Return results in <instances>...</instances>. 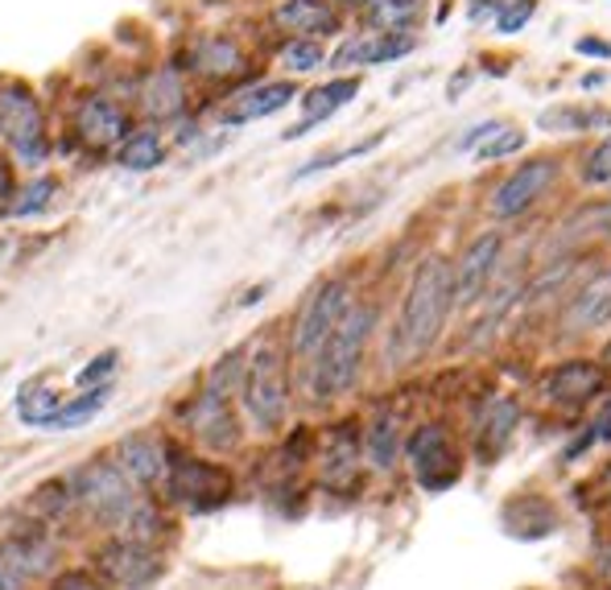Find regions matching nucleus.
I'll return each mask as SVG.
<instances>
[{
	"instance_id": "obj_1",
	"label": "nucleus",
	"mask_w": 611,
	"mask_h": 590,
	"mask_svg": "<svg viewBox=\"0 0 611 590\" xmlns=\"http://www.w3.org/2000/svg\"><path fill=\"white\" fill-rule=\"evenodd\" d=\"M244 371V343L220 351L211 364H207L195 385L186 388L183 397L169 409V434L186 442L190 450H203L215 459L240 462L252 450V438L240 422V409H236V388H240Z\"/></svg>"
},
{
	"instance_id": "obj_2",
	"label": "nucleus",
	"mask_w": 611,
	"mask_h": 590,
	"mask_svg": "<svg viewBox=\"0 0 611 590\" xmlns=\"http://www.w3.org/2000/svg\"><path fill=\"white\" fill-rule=\"evenodd\" d=\"M380 302L376 297H355L348 314L334 322L327 343L315 351L306 368H297V405L306 409H334L348 401L355 388L364 385L372 343L380 334Z\"/></svg>"
},
{
	"instance_id": "obj_3",
	"label": "nucleus",
	"mask_w": 611,
	"mask_h": 590,
	"mask_svg": "<svg viewBox=\"0 0 611 590\" xmlns=\"http://www.w3.org/2000/svg\"><path fill=\"white\" fill-rule=\"evenodd\" d=\"M236 409L252 446L281 438L297 413V376L281 331H260L244 343V371L236 388Z\"/></svg>"
},
{
	"instance_id": "obj_4",
	"label": "nucleus",
	"mask_w": 611,
	"mask_h": 590,
	"mask_svg": "<svg viewBox=\"0 0 611 590\" xmlns=\"http://www.w3.org/2000/svg\"><path fill=\"white\" fill-rule=\"evenodd\" d=\"M455 278H450V260L446 257H422L413 278H409L397 318L385 331L389 343V368H409L422 364L430 351L443 343L446 327L455 318Z\"/></svg>"
},
{
	"instance_id": "obj_5",
	"label": "nucleus",
	"mask_w": 611,
	"mask_h": 590,
	"mask_svg": "<svg viewBox=\"0 0 611 590\" xmlns=\"http://www.w3.org/2000/svg\"><path fill=\"white\" fill-rule=\"evenodd\" d=\"M244 487H248V480L232 459H215V455L178 442L169 455L166 480L157 487V499L183 520H207L220 517L223 508H232L244 496Z\"/></svg>"
},
{
	"instance_id": "obj_6",
	"label": "nucleus",
	"mask_w": 611,
	"mask_h": 590,
	"mask_svg": "<svg viewBox=\"0 0 611 590\" xmlns=\"http://www.w3.org/2000/svg\"><path fill=\"white\" fill-rule=\"evenodd\" d=\"M0 149L25 174L50 169L55 162V125L50 108L30 79L0 74Z\"/></svg>"
},
{
	"instance_id": "obj_7",
	"label": "nucleus",
	"mask_w": 611,
	"mask_h": 590,
	"mask_svg": "<svg viewBox=\"0 0 611 590\" xmlns=\"http://www.w3.org/2000/svg\"><path fill=\"white\" fill-rule=\"evenodd\" d=\"M62 116L67 125L55 132V157H111L137 125L129 99L108 87H83Z\"/></svg>"
},
{
	"instance_id": "obj_8",
	"label": "nucleus",
	"mask_w": 611,
	"mask_h": 590,
	"mask_svg": "<svg viewBox=\"0 0 611 590\" xmlns=\"http://www.w3.org/2000/svg\"><path fill=\"white\" fill-rule=\"evenodd\" d=\"M174 67L190 79V87H207V92L223 95L260 79L252 50L244 46L240 34H227V30H195L190 37H183Z\"/></svg>"
},
{
	"instance_id": "obj_9",
	"label": "nucleus",
	"mask_w": 611,
	"mask_h": 590,
	"mask_svg": "<svg viewBox=\"0 0 611 590\" xmlns=\"http://www.w3.org/2000/svg\"><path fill=\"white\" fill-rule=\"evenodd\" d=\"M62 480H67L74 499V524L87 529L92 536L111 533V524L137 496V487L120 475V467L108 459V450H95L83 462L67 467Z\"/></svg>"
},
{
	"instance_id": "obj_10",
	"label": "nucleus",
	"mask_w": 611,
	"mask_h": 590,
	"mask_svg": "<svg viewBox=\"0 0 611 590\" xmlns=\"http://www.w3.org/2000/svg\"><path fill=\"white\" fill-rule=\"evenodd\" d=\"M310 487L339 499H352L368 487V467H364V446H360V413H339L318 429Z\"/></svg>"
},
{
	"instance_id": "obj_11",
	"label": "nucleus",
	"mask_w": 611,
	"mask_h": 590,
	"mask_svg": "<svg viewBox=\"0 0 611 590\" xmlns=\"http://www.w3.org/2000/svg\"><path fill=\"white\" fill-rule=\"evenodd\" d=\"M467 446L446 422L430 417L406 429V450H401V467L409 480L418 483L426 496H443L450 487H459L467 475Z\"/></svg>"
},
{
	"instance_id": "obj_12",
	"label": "nucleus",
	"mask_w": 611,
	"mask_h": 590,
	"mask_svg": "<svg viewBox=\"0 0 611 590\" xmlns=\"http://www.w3.org/2000/svg\"><path fill=\"white\" fill-rule=\"evenodd\" d=\"M355 297L360 294H355V281L348 273H331V278H322L318 285L306 290V297L297 302V310L290 314V322L281 331L285 351L294 359V371L315 359V351L327 343V334L334 331V322L348 314Z\"/></svg>"
},
{
	"instance_id": "obj_13",
	"label": "nucleus",
	"mask_w": 611,
	"mask_h": 590,
	"mask_svg": "<svg viewBox=\"0 0 611 590\" xmlns=\"http://www.w3.org/2000/svg\"><path fill=\"white\" fill-rule=\"evenodd\" d=\"M83 562L92 566L111 590H153L166 582L174 550H153L141 541H125V536H92Z\"/></svg>"
},
{
	"instance_id": "obj_14",
	"label": "nucleus",
	"mask_w": 611,
	"mask_h": 590,
	"mask_svg": "<svg viewBox=\"0 0 611 590\" xmlns=\"http://www.w3.org/2000/svg\"><path fill=\"white\" fill-rule=\"evenodd\" d=\"M129 108L141 125H153V129L166 132L174 120L199 111V104L190 99V79L174 67V58H166V62H153V67H145L132 79Z\"/></svg>"
},
{
	"instance_id": "obj_15",
	"label": "nucleus",
	"mask_w": 611,
	"mask_h": 590,
	"mask_svg": "<svg viewBox=\"0 0 611 590\" xmlns=\"http://www.w3.org/2000/svg\"><path fill=\"white\" fill-rule=\"evenodd\" d=\"M174 446L178 438L169 434L166 425H141V429H129V434H120L108 450V459L120 467V475L137 487V492H149V496H157V487L166 480V467H169V455H174Z\"/></svg>"
},
{
	"instance_id": "obj_16",
	"label": "nucleus",
	"mask_w": 611,
	"mask_h": 590,
	"mask_svg": "<svg viewBox=\"0 0 611 590\" xmlns=\"http://www.w3.org/2000/svg\"><path fill=\"white\" fill-rule=\"evenodd\" d=\"M557 174H562V162H557L554 153H541V157L520 162L513 174H504L501 182L487 190V215L496 223H513L520 215H529L554 190Z\"/></svg>"
},
{
	"instance_id": "obj_17",
	"label": "nucleus",
	"mask_w": 611,
	"mask_h": 590,
	"mask_svg": "<svg viewBox=\"0 0 611 590\" xmlns=\"http://www.w3.org/2000/svg\"><path fill=\"white\" fill-rule=\"evenodd\" d=\"M520 397L513 392H487L467 425V459H475L480 467H496L508 455V446L520 429Z\"/></svg>"
},
{
	"instance_id": "obj_18",
	"label": "nucleus",
	"mask_w": 611,
	"mask_h": 590,
	"mask_svg": "<svg viewBox=\"0 0 611 590\" xmlns=\"http://www.w3.org/2000/svg\"><path fill=\"white\" fill-rule=\"evenodd\" d=\"M0 557H4L30 587L46 582L58 566H67V550H62L58 529H50V524H42V520H34V517H25L21 524H13L9 533L0 536Z\"/></svg>"
},
{
	"instance_id": "obj_19",
	"label": "nucleus",
	"mask_w": 611,
	"mask_h": 590,
	"mask_svg": "<svg viewBox=\"0 0 611 590\" xmlns=\"http://www.w3.org/2000/svg\"><path fill=\"white\" fill-rule=\"evenodd\" d=\"M297 79H252V83H244L236 92L220 95V104H215V120H220V129H244V125H257V120H269V116H278L285 111L290 104H297Z\"/></svg>"
},
{
	"instance_id": "obj_20",
	"label": "nucleus",
	"mask_w": 611,
	"mask_h": 590,
	"mask_svg": "<svg viewBox=\"0 0 611 590\" xmlns=\"http://www.w3.org/2000/svg\"><path fill=\"white\" fill-rule=\"evenodd\" d=\"M504 257V232H480L463 244V252L450 260V278H455V310H475L492 281L501 273Z\"/></svg>"
},
{
	"instance_id": "obj_21",
	"label": "nucleus",
	"mask_w": 611,
	"mask_h": 590,
	"mask_svg": "<svg viewBox=\"0 0 611 590\" xmlns=\"http://www.w3.org/2000/svg\"><path fill=\"white\" fill-rule=\"evenodd\" d=\"M611 371L591 355H571L538 380V397L554 409H583L608 392Z\"/></svg>"
},
{
	"instance_id": "obj_22",
	"label": "nucleus",
	"mask_w": 611,
	"mask_h": 590,
	"mask_svg": "<svg viewBox=\"0 0 611 590\" xmlns=\"http://www.w3.org/2000/svg\"><path fill=\"white\" fill-rule=\"evenodd\" d=\"M409 417L401 405L380 401L368 417H360V446H364V467L368 475H392L401 467V450H406Z\"/></svg>"
},
{
	"instance_id": "obj_23",
	"label": "nucleus",
	"mask_w": 611,
	"mask_h": 590,
	"mask_svg": "<svg viewBox=\"0 0 611 590\" xmlns=\"http://www.w3.org/2000/svg\"><path fill=\"white\" fill-rule=\"evenodd\" d=\"M104 536H125V541H141V545H153V550H174L178 536H183V517L169 512L166 504L149 492H137L132 504L120 512V520L111 524V533Z\"/></svg>"
},
{
	"instance_id": "obj_24",
	"label": "nucleus",
	"mask_w": 611,
	"mask_h": 590,
	"mask_svg": "<svg viewBox=\"0 0 611 590\" xmlns=\"http://www.w3.org/2000/svg\"><path fill=\"white\" fill-rule=\"evenodd\" d=\"M418 50V37L413 34H376V30H360V34H348L331 55H327V67H334L339 74L348 71H364V67H389V62H401Z\"/></svg>"
},
{
	"instance_id": "obj_25",
	"label": "nucleus",
	"mask_w": 611,
	"mask_h": 590,
	"mask_svg": "<svg viewBox=\"0 0 611 590\" xmlns=\"http://www.w3.org/2000/svg\"><path fill=\"white\" fill-rule=\"evenodd\" d=\"M355 95H360V74H334L327 83H318V87H306V92L297 95V108H302V120L290 125V129L281 132V141H302L310 129L318 125H327L334 111H343L352 104Z\"/></svg>"
},
{
	"instance_id": "obj_26",
	"label": "nucleus",
	"mask_w": 611,
	"mask_h": 590,
	"mask_svg": "<svg viewBox=\"0 0 611 590\" xmlns=\"http://www.w3.org/2000/svg\"><path fill=\"white\" fill-rule=\"evenodd\" d=\"M273 30L281 37H339L343 34V9H334L331 0H278L273 4Z\"/></svg>"
},
{
	"instance_id": "obj_27",
	"label": "nucleus",
	"mask_w": 611,
	"mask_h": 590,
	"mask_svg": "<svg viewBox=\"0 0 611 590\" xmlns=\"http://www.w3.org/2000/svg\"><path fill=\"white\" fill-rule=\"evenodd\" d=\"M501 529L513 541H545L562 529V512L550 496L538 492H517L501 504Z\"/></svg>"
},
{
	"instance_id": "obj_28",
	"label": "nucleus",
	"mask_w": 611,
	"mask_h": 590,
	"mask_svg": "<svg viewBox=\"0 0 611 590\" xmlns=\"http://www.w3.org/2000/svg\"><path fill=\"white\" fill-rule=\"evenodd\" d=\"M611 322V264L599 269L591 278L578 285V294L566 297V310H562V331L566 334H587L595 327H608Z\"/></svg>"
},
{
	"instance_id": "obj_29",
	"label": "nucleus",
	"mask_w": 611,
	"mask_h": 590,
	"mask_svg": "<svg viewBox=\"0 0 611 590\" xmlns=\"http://www.w3.org/2000/svg\"><path fill=\"white\" fill-rule=\"evenodd\" d=\"M174 149H169L166 132L153 129V125H132V132L120 141V149L111 153V162L125 169V174H157L162 166H169Z\"/></svg>"
},
{
	"instance_id": "obj_30",
	"label": "nucleus",
	"mask_w": 611,
	"mask_h": 590,
	"mask_svg": "<svg viewBox=\"0 0 611 590\" xmlns=\"http://www.w3.org/2000/svg\"><path fill=\"white\" fill-rule=\"evenodd\" d=\"M62 190H67L62 174H55V169H37V174H30L25 182H17V190H13V199H9V206H4L0 220L4 223L42 220L46 211H55L58 206Z\"/></svg>"
},
{
	"instance_id": "obj_31",
	"label": "nucleus",
	"mask_w": 611,
	"mask_h": 590,
	"mask_svg": "<svg viewBox=\"0 0 611 590\" xmlns=\"http://www.w3.org/2000/svg\"><path fill=\"white\" fill-rule=\"evenodd\" d=\"M67 385H50V376H34V380H25L17 388V397H13V413H17V422L25 429H50L55 422V413L62 409L67 401Z\"/></svg>"
},
{
	"instance_id": "obj_32",
	"label": "nucleus",
	"mask_w": 611,
	"mask_h": 590,
	"mask_svg": "<svg viewBox=\"0 0 611 590\" xmlns=\"http://www.w3.org/2000/svg\"><path fill=\"white\" fill-rule=\"evenodd\" d=\"M111 397H116V385L71 388L67 401H62V409L55 413V422H50V434H74V429L92 425L95 417L111 405Z\"/></svg>"
},
{
	"instance_id": "obj_33",
	"label": "nucleus",
	"mask_w": 611,
	"mask_h": 590,
	"mask_svg": "<svg viewBox=\"0 0 611 590\" xmlns=\"http://www.w3.org/2000/svg\"><path fill=\"white\" fill-rule=\"evenodd\" d=\"M422 21V0H372L360 9V25L376 34H413Z\"/></svg>"
},
{
	"instance_id": "obj_34",
	"label": "nucleus",
	"mask_w": 611,
	"mask_h": 590,
	"mask_svg": "<svg viewBox=\"0 0 611 590\" xmlns=\"http://www.w3.org/2000/svg\"><path fill=\"white\" fill-rule=\"evenodd\" d=\"M278 67L285 71V79L297 74H315L327 67V46L318 37H281L278 46Z\"/></svg>"
},
{
	"instance_id": "obj_35",
	"label": "nucleus",
	"mask_w": 611,
	"mask_h": 590,
	"mask_svg": "<svg viewBox=\"0 0 611 590\" xmlns=\"http://www.w3.org/2000/svg\"><path fill=\"white\" fill-rule=\"evenodd\" d=\"M611 125L608 111H587L575 108V104H562V108H550L538 116V129L545 132H587V129H603Z\"/></svg>"
},
{
	"instance_id": "obj_36",
	"label": "nucleus",
	"mask_w": 611,
	"mask_h": 590,
	"mask_svg": "<svg viewBox=\"0 0 611 590\" xmlns=\"http://www.w3.org/2000/svg\"><path fill=\"white\" fill-rule=\"evenodd\" d=\"M380 141H385V132H376V137H368V141H355V145L327 149V153H318V157H310L306 166L294 169V182H306V178H315V174H327V169L343 166V162H352V157H364V153H372Z\"/></svg>"
},
{
	"instance_id": "obj_37",
	"label": "nucleus",
	"mask_w": 611,
	"mask_h": 590,
	"mask_svg": "<svg viewBox=\"0 0 611 590\" xmlns=\"http://www.w3.org/2000/svg\"><path fill=\"white\" fill-rule=\"evenodd\" d=\"M120 359H125V351H120V347H104V351H95V355H92V359H87V364H83V368H74L71 388L116 385V371H120Z\"/></svg>"
},
{
	"instance_id": "obj_38",
	"label": "nucleus",
	"mask_w": 611,
	"mask_h": 590,
	"mask_svg": "<svg viewBox=\"0 0 611 590\" xmlns=\"http://www.w3.org/2000/svg\"><path fill=\"white\" fill-rule=\"evenodd\" d=\"M525 145H529V137H525L520 129H513V125H504V120H501V129L487 132L480 145L471 149V157H475V162H504V157H513V153H520Z\"/></svg>"
},
{
	"instance_id": "obj_39",
	"label": "nucleus",
	"mask_w": 611,
	"mask_h": 590,
	"mask_svg": "<svg viewBox=\"0 0 611 590\" xmlns=\"http://www.w3.org/2000/svg\"><path fill=\"white\" fill-rule=\"evenodd\" d=\"M34 590H111V587L87 566V562H67V566H58L46 582H37Z\"/></svg>"
},
{
	"instance_id": "obj_40",
	"label": "nucleus",
	"mask_w": 611,
	"mask_h": 590,
	"mask_svg": "<svg viewBox=\"0 0 611 590\" xmlns=\"http://www.w3.org/2000/svg\"><path fill=\"white\" fill-rule=\"evenodd\" d=\"M578 182L583 186H611V137H603L599 145L583 157L578 166Z\"/></svg>"
},
{
	"instance_id": "obj_41",
	"label": "nucleus",
	"mask_w": 611,
	"mask_h": 590,
	"mask_svg": "<svg viewBox=\"0 0 611 590\" xmlns=\"http://www.w3.org/2000/svg\"><path fill=\"white\" fill-rule=\"evenodd\" d=\"M533 13H538V0H504L501 13L492 17V25H496V34L501 37H513L533 21Z\"/></svg>"
},
{
	"instance_id": "obj_42",
	"label": "nucleus",
	"mask_w": 611,
	"mask_h": 590,
	"mask_svg": "<svg viewBox=\"0 0 611 590\" xmlns=\"http://www.w3.org/2000/svg\"><path fill=\"white\" fill-rule=\"evenodd\" d=\"M17 182H21V169L13 166V157L0 149V215H4V206H9V199H13Z\"/></svg>"
},
{
	"instance_id": "obj_43",
	"label": "nucleus",
	"mask_w": 611,
	"mask_h": 590,
	"mask_svg": "<svg viewBox=\"0 0 611 590\" xmlns=\"http://www.w3.org/2000/svg\"><path fill=\"white\" fill-rule=\"evenodd\" d=\"M591 434L595 442H611V392H603V405L591 417Z\"/></svg>"
},
{
	"instance_id": "obj_44",
	"label": "nucleus",
	"mask_w": 611,
	"mask_h": 590,
	"mask_svg": "<svg viewBox=\"0 0 611 590\" xmlns=\"http://www.w3.org/2000/svg\"><path fill=\"white\" fill-rule=\"evenodd\" d=\"M595 446V434H591V425H583V434H575L571 442H566V450H562V462H575V459H583L587 450Z\"/></svg>"
},
{
	"instance_id": "obj_45",
	"label": "nucleus",
	"mask_w": 611,
	"mask_h": 590,
	"mask_svg": "<svg viewBox=\"0 0 611 590\" xmlns=\"http://www.w3.org/2000/svg\"><path fill=\"white\" fill-rule=\"evenodd\" d=\"M504 0H471V9H467V17H471V25H483V21H492L496 13H501Z\"/></svg>"
},
{
	"instance_id": "obj_46",
	"label": "nucleus",
	"mask_w": 611,
	"mask_h": 590,
	"mask_svg": "<svg viewBox=\"0 0 611 590\" xmlns=\"http://www.w3.org/2000/svg\"><path fill=\"white\" fill-rule=\"evenodd\" d=\"M496 129H501V120H483V125H475V129H467V137L459 141V153H471L487 132H496Z\"/></svg>"
},
{
	"instance_id": "obj_47",
	"label": "nucleus",
	"mask_w": 611,
	"mask_h": 590,
	"mask_svg": "<svg viewBox=\"0 0 611 590\" xmlns=\"http://www.w3.org/2000/svg\"><path fill=\"white\" fill-rule=\"evenodd\" d=\"M575 50L583 58H611V42H599V37H578Z\"/></svg>"
},
{
	"instance_id": "obj_48",
	"label": "nucleus",
	"mask_w": 611,
	"mask_h": 590,
	"mask_svg": "<svg viewBox=\"0 0 611 590\" xmlns=\"http://www.w3.org/2000/svg\"><path fill=\"white\" fill-rule=\"evenodd\" d=\"M595 574H599V578H603V587L611 590V536L599 545V550H595Z\"/></svg>"
},
{
	"instance_id": "obj_49",
	"label": "nucleus",
	"mask_w": 611,
	"mask_h": 590,
	"mask_svg": "<svg viewBox=\"0 0 611 590\" xmlns=\"http://www.w3.org/2000/svg\"><path fill=\"white\" fill-rule=\"evenodd\" d=\"M0 590H34V587H30V582H25V578L13 570L4 557H0Z\"/></svg>"
},
{
	"instance_id": "obj_50",
	"label": "nucleus",
	"mask_w": 611,
	"mask_h": 590,
	"mask_svg": "<svg viewBox=\"0 0 611 590\" xmlns=\"http://www.w3.org/2000/svg\"><path fill=\"white\" fill-rule=\"evenodd\" d=\"M269 294V281H265V285H252V290H248V294L240 297V310H248V306H257L260 297Z\"/></svg>"
},
{
	"instance_id": "obj_51",
	"label": "nucleus",
	"mask_w": 611,
	"mask_h": 590,
	"mask_svg": "<svg viewBox=\"0 0 611 590\" xmlns=\"http://www.w3.org/2000/svg\"><path fill=\"white\" fill-rule=\"evenodd\" d=\"M599 364H603V368L611 371V339H608V343H603V355H599Z\"/></svg>"
},
{
	"instance_id": "obj_52",
	"label": "nucleus",
	"mask_w": 611,
	"mask_h": 590,
	"mask_svg": "<svg viewBox=\"0 0 611 590\" xmlns=\"http://www.w3.org/2000/svg\"><path fill=\"white\" fill-rule=\"evenodd\" d=\"M603 480H608V504H611V467L603 471Z\"/></svg>"
},
{
	"instance_id": "obj_53",
	"label": "nucleus",
	"mask_w": 611,
	"mask_h": 590,
	"mask_svg": "<svg viewBox=\"0 0 611 590\" xmlns=\"http://www.w3.org/2000/svg\"><path fill=\"white\" fill-rule=\"evenodd\" d=\"M608 215H611V199H608Z\"/></svg>"
},
{
	"instance_id": "obj_54",
	"label": "nucleus",
	"mask_w": 611,
	"mask_h": 590,
	"mask_svg": "<svg viewBox=\"0 0 611 590\" xmlns=\"http://www.w3.org/2000/svg\"><path fill=\"white\" fill-rule=\"evenodd\" d=\"M608 508H611V504H608Z\"/></svg>"
}]
</instances>
